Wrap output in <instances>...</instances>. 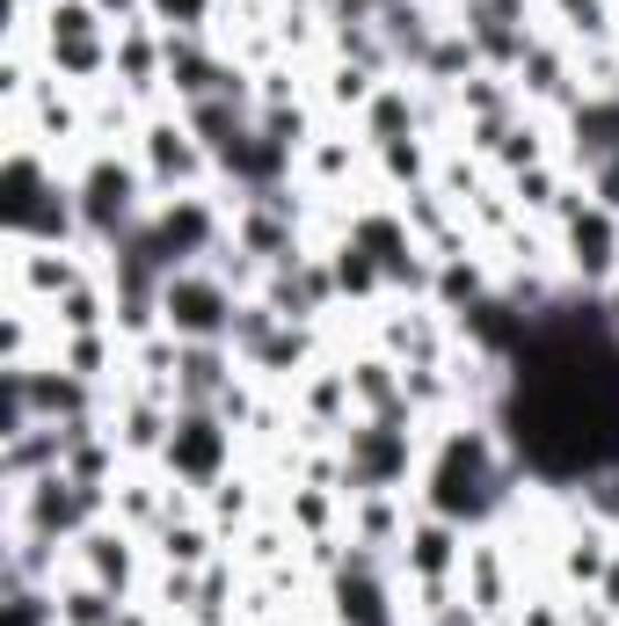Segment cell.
I'll use <instances>...</instances> for the list:
<instances>
[{"instance_id": "obj_11", "label": "cell", "mask_w": 619, "mask_h": 626, "mask_svg": "<svg viewBox=\"0 0 619 626\" xmlns=\"http://www.w3.org/2000/svg\"><path fill=\"white\" fill-rule=\"evenodd\" d=\"M15 626H36V605H30V597H15Z\"/></svg>"}, {"instance_id": "obj_10", "label": "cell", "mask_w": 619, "mask_h": 626, "mask_svg": "<svg viewBox=\"0 0 619 626\" xmlns=\"http://www.w3.org/2000/svg\"><path fill=\"white\" fill-rule=\"evenodd\" d=\"M160 8H168V15H182V22H190L197 8H204V0H160Z\"/></svg>"}, {"instance_id": "obj_4", "label": "cell", "mask_w": 619, "mask_h": 626, "mask_svg": "<svg viewBox=\"0 0 619 626\" xmlns=\"http://www.w3.org/2000/svg\"><path fill=\"white\" fill-rule=\"evenodd\" d=\"M212 459H219L212 422H182V437H176V467H182V473H212Z\"/></svg>"}, {"instance_id": "obj_2", "label": "cell", "mask_w": 619, "mask_h": 626, "mask_svg": "<svg viewBox=\"0 0 619 626\" xmlns=\"http://www.w3.org/2000/svg\"><path fill=\"white\" fill-rule=\"evenodd\" d=\"M124 197H132V175L95 168V182H88V219H95V227H117V219H124Z\"/></svg>"}, {"instance_id": "obj_7", "label": "cell", "mask_w": 619, "mask_h": 626, "mask_svg": "<svg viewBox=\"0 0 619 626\" xmlns=\"http://www.w3.org/2000/svg\"><path fill=\"white\" fill-rule=\"evenodd\" d=\"M576 132H584V146H590L598 160H619V109H590Z\"/></svg>"}, {"instance_id": "obj_13", "label": "cell", "mask_w": 619, "mask_h": 626, "mask_svg": "<svg viewBox=\"0 0 619 626\" xmlns=\"http://www.w3.org/2000/svg\"><path fill=\"white\" fill-rule=\"evenodd\" d=\"M612 503H619V495H612Z\"/></svg>"}, {"instance_id": "obj_8", "label": "cell", "mask_w": 619, "mask_h": 626, "mask_svg": "<svg viewBox=\"0 0 619 626\" xmlns=\"http://www.w3.org/2000/svg\"><path fill=\"white\" fill-rule=\"evenodd\" d=\"M357 459H365V473H394V459H401V452H394L387 437H365V445H357Z\"/></svg>"}, {"instance_id": "obj_12", "label": "cell", "mask_w": 619, "mask_h": 626, "mask_svg": "<svg viewBox=\"0 0 619 626\" xmlns=\"http://www.w3.org/2000/svg\"><path fill=\"white\" fill-rule=\"evenodd\" d=\"M605 197H612V205H619V160H612V168H605Z\"/></svg>"}, {"instance_id": "obj_6", "label": "cell", "mask_w": 619, "mask_h": 626, "mask_svg": "<svg viewBox=\"0 0 619 626\" xmlns=\"http://www.w3.org/2000/svg\"><path fill=\"white\" fill-rule=\"evenodd\" d=\"M52 44L66 52V66H95V36H88V15H59Z\"/></svg>"}, {"instance_id": "obj_9", "label": "cell", "mask_w": 619, "mask_h": 626, "mask_svg": "<svg viewBox=\"0 0 619 626\" xmlns=\"http://www.w3.org/2000/svg\"><path fill=\"white\" fill-rule=\"evenodd\" d=\"M576 248H584V262H590V270L605 262V227H598V219H590V227H576Z\"/></svg>"}, {"instance_id": "obj_1", "label": "cell", "mask_w": 619, "mask_h": 626, "mask_svg": "<svg viewBox=\"0 0 619 626\" xmlns=\"http://www.w3.org/2000/svg\"><path fill=\"white\" fill-rule=\"evenodd\" d=\"M438 503L452 510V518H481V510L495 503V473H489V452H481L474 437L444 452V467H438Z\"/></svg>"}, {"instance_id": "obj_5", "label": "cell", "mask_w": 619, "mask_h": 626, "mask_svg": "<svg viewBox=\"0 0 619 626\" xmlns=\"http://www.w3.org/2000/svg\"><path fill=\"white\" fill-rule=\"evenodd\" d=\"M168 306H176L182 328H219V292H204V284H182V292H168Z\"/></svg>"}, {"instance_id": "obj_3", "label": "cell", "mask_w": 619, "mask_h": 626, "mask_svg": "<svg viewBox=\"0 0 619 626\" xmlns=\"http://www.w3.org/2000/svg\"><path fill=\"white\" fill-rule=\"evenodd\" d=\"M343 619H357V626H387V612H379V591H371L365 561L343 575Z\"/></svg>"}]
</instances>
